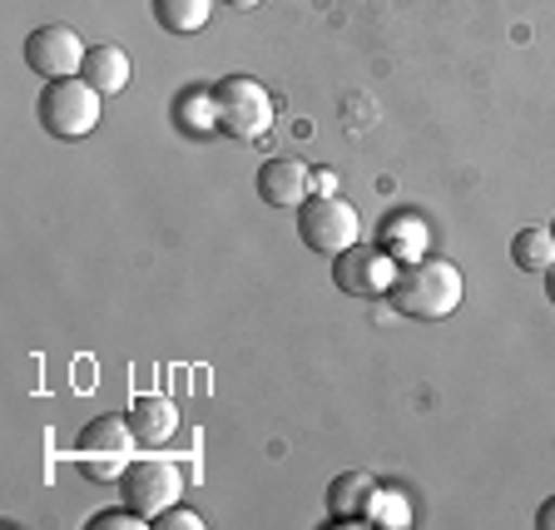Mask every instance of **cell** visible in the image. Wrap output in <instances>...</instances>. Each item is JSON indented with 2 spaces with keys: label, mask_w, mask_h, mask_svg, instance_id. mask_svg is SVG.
<instances>
[{
  "label": "cell",
  "mask_w": 555,
  "mask_h": 530,
  "mask_svg": "<svg viewBox=\"0 0 555 530\" xmlns=\"http://www.w3.org/2000/svg\"><path fill=\"white\" fill-rule=\"evenodd\" d=\"M179 491H184V476H179V466L159 462V456L129 462L125 476H119V496H125V506L134 510V516H144L150 526H154V516H164V510L179 501Z\"/></svg>",
  "instance_id": "obj_7"
},
{
  "label": "cell",
  "mask_w": 555,
  "mask_h": 530,
  "mask_svg": "<svg viewBox=\"0 0 555 530\" xmlns=\"http://www.w3.org/2000/svg\"><path fill=\"white\" fill-rule=\"evenodd\" d=\"M312 194H337V173L333 169H312Z\"/></svg>",
  "instance_id": "obj_20"
},
{
  "label": "cell",
  "mask_w": 555,
  "mask_h": 530,
  "mask_svg": "<svg viewBox=\"0 0 555 530\" xmlns=\"http://www.w3.org/2000/svg\"><path fill=\"white\" fill-rule=\"evenodd\" d=\"M173 115H179V125H184L189 134H208V129H219L214 90H204V85H189V90L173 100Z\"/></svg>",
  "instance_id": "obj_16"
},
{
  "label": "cell",
  "mask_w": 555,
  "mask_h": 530,
  "mask_svg": "<svg viewBox=\"0 0 555 530\" xmlns=\"http://www.w3.org/2000/svg\"><path fill=\"white\" fill-rule=\"evenodd\" d=\"M25 65L40 75V80H69L85 69V40L69 25H40L25 40Z\"/></svg>",
  "instance_id": "obj_8"
},
{
  "label": "cell",
  "mask_w": 555,
  "mask_h": 530,
  "mask_svg": "<svg viewBox=\"0 0 555 530\" xmlns=\"http://www.w3.org/2000/svg\"><path fill=\"white\" fill-rule=\"evenodd\" d=\"M80 75L100 94H119L129 85V55L119 46H109V40H100V46L85 50V69H80Z\"/></svg>",
  "instance_id": "obj_12"
},
{
  "label": "cell",
  "mask_w": 555,
  "mask_h": 530,
  "mask_svg": "<svg viewBox=\"0 0 555 530\" xmlns=\"http://www.w3.org/2000/svg\"><path fill=\"white\" fill-rule=\"evenodd\" d=\"M367 520H377V526H412V510H406V501H397L392 491H382V486H377Z\"/></svg>",
  "instance_id": "obj_17"
},
{
  "label": "cell",
  "mask_w": 555,
  "mask_h": 530,
  "mask_svg": "<svg viewBox=\"0 0 555 530\" xmlns=\"http://www.w3.org/2000/svg\"><path fill=\"white\" fill-rule=\"evenodd\" d=\"M545 298H551V308H555V263L545 268Z\"/></svg>",
  "instance_id": "obj_22"
},
{
  "label": "cell",
  "mask_w": 555,
  "mask_h": 530,
  "mask_svg": "<svg viewBox=\"0 0 555 530\" xmlns=\"http://www.w3.org/2000/svg\"><path fill=\"white\" fill-rule=\"evenodd\" d=\"M308 194H312V169L302 159H293V154L263 159V169H258V198H263V204L298 208Z\"/></svg>",
  "instance_id": "obj_9"
},
{
  "label": "cell",
  "mask_w": 555,
  "mask_h": 530,
  "mask_svg": "<svg viewBox=\"0 0 555 530\" xmlns=\"http://www.w3.org/2000/svg\"><path fill=\"white\" fill-rule=\"evenodd\" d=\"M551 238H555V219H551Z\"/></svg>",
  "instance_id": "obj_24"
},
{
  "label": "cell",
  "mask_w": 555,
  "mask_h": 530,
  "mask_svg": "<svg viewBox=\"0 0 555 530\" xmlns=\"http://www.w3.org/2000/svg\"><path fill=\"white\" fill-rule=\"evenodd\" d=\"M214 15V0H154V21L169 35H198Z\"/></svg>",
  "instance_id": "obj_14"
},
{
  "label": "cell",
  "mask_w": 555,
  "mask_h": 530,
  "mask_svg": "<svg viewBox=\"0 0 555 530\" xmlns=\"http://www.w3.org/2000/svg\"><path fill=\"white\" fill-rule=\"evenodd\" d=\"M462 293H466V283L456 263H447V258H416V263H402L387 302L402 318H416V323H441V318H451V312L462 308Z\"/></svg>",
  "instance_id": "obj_1"
},
{
  "label": "cell",
  "mask_w": 555,
  "mask_h": 530,
  "mask_svg": "<svg viewBox=\"0 0 555 530\" xmlns=\"http://www.w3.org/2000/svg\"><path fill=\"white\" fill-rule=\"evenodd\" d=\"M427 223L416 219V214H392V219L382 223V248L402 263H416V258H427Z\"/></svg>",
  "instance_id": "obj_13"
},
{
  "label": "cell",
  "mask_w": 555,
  "mask_h": 530,
  "mask_svg": "<svg viewBox=\"0 0 555 530\" xmlns=\"http://www.w3.org/2000/svg\"><path fill=\"white\" fill-rule=\"evenodd\" d=\"M154 530H204V516L173 501V506L164 510V516H154Z\"/></svg>",
  "instance_id": "obj_19"
},
{
  "label": "cell",
  "mask_w": 555,
  "mask_h": 530,
  "mask_svg": "<svg viewBox=\"0 0 555 530\" xmlns=\"http://www.w3.org/2000/svg\"><path fill=\"white\" fill-rule=\"evenodd\" d=\"M134 427H129V416H115L104 412L94 416V422H85L80 441H75V462L85 466V476H94V481H119L125 476V466L134 462Z\"/></svg>",
  "instance_id": "obj_3"
},
{
  "label": "cell",
  "mask_w": 555,
  "mask_h": 530,
  "mask_svg": "<svg viewBox=\"0 0 555 530\" xmlns=\"http://www.w3.org/2000/svg\"><path fill=\"white\" fill-rule=\"evenodd\" d=\"M511 263L526 268V273H545L555 263V238L551 229H520L511 238Z\"/></svg>",
  "instance_id": "obj_15"
},
{
  "label": "cell",
  "mask_w": 555,
  "mask_h": 530,
  "mask_svg": "<svg viewBox=\"0 0 555 530\" xmlns=\"http://www.w3.org/2000/svg\"><path fill=\"white\" fill-rule=\"evenodd\" d=\"M397 258L382 248V243H352L343 254H333V283L347 298H387L397 283Z\"/></svg>",
  "instance_id": "obj_6"
},
{
  "label": "cell",
  "mask_w": 555,
  "mask_h": 530,
  "mask_svg": "<svg viewBox=\"0 0 555 530\" xmlns=\"http://www.w3.org/2000/svg\"><path fill=\"white\" fill-rule=\"evenodd\" d=\"M214 109H219V134L229 139H263L273 129V94L254 75H223L214 85Z\"/></svg>",
  "instance_id": "obj_4"
},
{
  "label": "cell",
  "mask_w": 555,
  "mask_h": 530,
  "mask_svg": "<svg viewBox=\"0 0 555 530\" xmlns=\"http://www.w3.org/2000/svg\"><path fill=\"white\" fill-rule=\"evenodd\" d=\"M372 496H377V481H372V476H362V471L333 476V486H327V516H333V526L367 520Z\"/></svg>",
  "instance_id": "obj_11"
},
{
  "label": "cell",
  "mask_w": 555,
  "mask_h": 530,
  "mask_svg": "<svg viewBox=\"0 0 555 530\" xmlns=\"http://www.w3.org/2000/svg\"><path fill=\"white\" fill-rule=\"evenodd\" d=\"M129 427H134L139 447H164V441L179 431V406H173V397H164V392H144V397H134V406H129Z\"/></svg>",
  "instance_id": "obj_10"
},
{
  "label": "cell",
  "mask_w": 555,
  "mask_h": 530,
  "mask_svg": "<svg viewBox=\"0 0 555 530\" xmlns=\"http://www.w3.org/2000/svg\"><path fill=\"white\" fill-rule=\"evenodd\" d=\"M223 5H233V11H258L263 0H223Z\"/></svg>",
  "instance_id": "obj_23"
},
{
  "label": "cell",
  "mask_w": 555,
  "mask_h": 530,
  "mask_svg": "<svg viewBox=\"0 0 555 530\" xmlns=\"http://www.w3.org/2000/svg\"><path fill=\"white\" fill-rule=\"evenodd\" d=\"M535 530H555V496L541 501V510H535Z\"/></svg>",
  "instance_id": "obj_21"
},
{
  "label": "cell",
  "mask_w": 555,
  "mask_h": 530,
  "mask_svg": "<svg viewBox=\"0 0 555 530\" xmlns=\"http://www.w3.org/2000/svg\"><path fill=\"white\" fill-rule=\"evenodd\" d=\"M35 115H40L46 134L85 139V134H94V125L104 119V94L94 90L85 75H69V80H46Z\"/></svg>",
  "instance_id": "obj_2"
},
{
  "label": "cell",
  "mask_w": 555,
  "mask_h": 530,
  "mask_svg": "<svg viewBox=\"0 0 555 530\" xmlns=\"http://www.w3.org/2000/svg\"><path fill=\"white\" fill-rule=\"evenodd\" d=\"M150 520L144 516H134V510L119 501V506H109V510H100V516H90V530H144Z\"/></svg>",
  "instance_id": "obj_18"
},
{
  "label": "cell",
  "mask_w": 555,
  "mask_h": 530,
  "mask_svg": "<svg viewBox=\"0 0 555 530\" xmlns=\"http://www.w3.org/2000/svg\"><path fill=\"white\" fill-rule=\"evenodd\" d=\"M298 238L308 243L312 254H343L362 238V219L358 208L347 204L343 194H308L298 204Z\"/></svg>",
  "instance_id": "obj_5"
}]
</instances>
